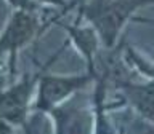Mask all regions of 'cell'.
I'll return each mask as SVG.
<instances>
[{
	"instance_id": "obj_1",
	"label": "cell",
	"mask_w": 154,
	"mask_h": 134,
	"mask_svg": "<svg viewBox=\"0 0 154 134\" xmlns=\"http://www.w3.org/2000/svg\"><path fill=\"white\" fill-rule=\"evenodd\" d=\"M47 8L42 10H24L14 8L11 16L8 18L3 31L0 32V56L10 54V72L16 69V56L26 45H29L34 38H37L42 32H45L51 24L60 22V19L67 13L63 10L61 13L45 16Z\"/></svg>"
},
{
	"instance_id": "obj_2",
	"label": "cell",
	"mask_w": 154,
	"mask_h": 134,
	"mask_svg": "<svg viewBox=\"0 0 154 134\" xmlns=\"http://www.w3.org/2000/svg\"><path fill=\"white\" fill-rule=\"evenodd\" d=\"M154 0H91L79 3V14L88 19L104 48L116 46L119 32L141 7Z\"/></svg>"
},
{
	"instance_id": "obj_3",
	"label": "cell",
	"mask_w": 154,
	"mask_h": 134,
	"mask_svg": "<svg viewBox=\"0 0 154 134\" xmlns=\"http://www.w3.org/2000/svg\"><path fill=\"white\" fill-rule=\"evenodd\" d=\"M56 59V57H55ZM55 59H50L48 64ZM47 64V66H48ZM47 66L42 69L37 81V89H35V99L32 104V110L38 113L48 115L53 109L60 107L75 94L77 91L87 88L91 81V77L88 72L82 75H55V74H47Z\"/></svg>"
},
{
	"instance_id": "obj_4",
	"label": "cell",
	"mask_w": 154,
	"mask_h": 134,
	"mask_svg": "<svg viewBox=\"0 0 154 134\" xmlns=\"http://www.w3.org/2000/svg\"><path fill=\"white\" fill-rule=\"evenodd\" d=\"M42 69L26 74L19 81L0 91V131H13L26 124L35 99L37 81Z\"/></svg>"
},
{
	"instance_id": "obj_5",
	"label": "cell",
	"mask_w": 154,
	"mask_h": 134,
	"mask_svg": "<svg viewBox=\"0 0 154 134\" xmlns=\"http://www.w3.org/2000/svg\"><path fill=\"white\" fill-rule=\"evenodd\" d=\"M128 53L132 56L133 62L143 70V74L151 77V81L141 85L127 80L124 83H120L117 88L122 89L124 98L127 99V102L132 105L133 110L140 117H143L149 123H154V69L144 64L141 57L137 53H133V50H128Z\"/></svg>"
},
{
	"instance_id": "obj_6",
	"label": "cell",
	"mask_w": 154,
	"mask_h": 134,
	"mask_svg": "<svg viewBox=\"0 0 154 134\" xmlns=\"http://www.w3.org/2000/svg\"><path fill=\"white\" fill-rule=\"evenodd\" d=\"M66 27L67 35H69V40L75 45V48L79 50L80 56L85 59L87 64V70L91 69L95 62V57L100 51V37L93 27H80V26H64Z\"/></svg>"
},
{
	"instance_id": "obj_7",
	"label": "cell",
	"mask_w": 154,
	"mask_h": 134,
	"mask_svg": "<svg viewBox=\"0 0 154 134\" xmlns=\"http://www.w3.org/2000/svg\"><path fill=\"white\" fill-rule=\"evenodd\" d=\"M48 117L55 121L56 133H82L90 129V113L85 110L67 109L64 105L53 109Z\"/></svg>"
},
{
	"instance_id": "obj_8",
	"label": "cell",
	"mask_w": 154,
	"mask_h": 134,
	"mask_svg": "<svg viewBox=\"0 0 154 134\" xmlns=\"http://www.w3.org/2000/svg\"><path fill=\"white\" fill-rule=\"evenodd\" d=\"M7 3L13 10L14 8H24V10H42V8H47V7H43V5H40L38 2H35V0H7Z\"/></svg>"
},
{
	"instance_id": "obj_9",
	"label": "cell",
	"mask_w": 154,
	"mask_h": 134,
	"mask_svg": "<svg viewBox=\"0 0 154 134\" xmlns=\"http://www.w3.org/2000/svg\"><path fill=\"white\" fill-rule=\"evenodd\" d=\"M35 2H38L40 5H43V7L61 8V10H71L74 5H77V0H75V2H72V3H69L67 0H35Z\"/></svg>"
}]
</instances>
